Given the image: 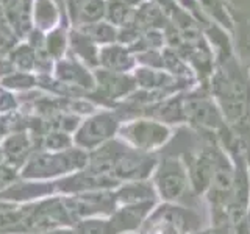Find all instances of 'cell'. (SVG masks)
<instances>
[{"label": "cell", "mask_w": 250, "mask_h": 234, "mask_svg": "<svg viewBox=\"0 0 250 234\" xmlns=\"http://www.w3.org/2000/svg\"><path fill=\"white\" fill-rule=\"evenodd\" d=\"M121 200L128 203V205H139V203H144L148 198H153V191L150 186H146L143 183H135L131 186L124 187L121 191Z\"/></svg>", "instance_id": "obj_8"}, {"label": "cell", "mask_w": 250, "mask_h": 234, "mask_svg": "<svg viewBox=\"0 0 250 234\" xmlns=\"http://www.w3.org/2000/svg\"><path fill=\"white\" fill-rule=\"evenodd\" d=\"M188 184L186 169L178 159H167L163 162L156 175V186L166 200H175L183 194Z\"/></svg>", "instance_id": "obj_3"}, {"label": "cell", "mask_w": 250, "mask_h": 234, "mask_svg": "<svg viewBox=\"0 0 250 234\" xmlns=\"http://www.w3.org/2000/svg\"><path fill=\"white\" fill-rule=\"evenodd\" d=\"M86 33L96 38L97 41H111V39H114V30L105 25V23H92L91 27L86 28Z\"/></svg>", "instance_id": "obj_11"}, {"label": "cell", "mask_w": 250, "mask_h": 234, "mask_svg": "<svg viewBox=\"0 0 250 234\" xmlns=\"http://www.w3.org/2000/svg\"><path fill=\"white\" fill-rule=\"evenodd\" d=\"M124 136H127L131 144L144 148V150H152V148L160 147L169 137L167 127L152 120H139L131 123L124 130Z\"/></svg>", "instance_id": "obj_2"}, {"label": "cell", "mask_w": 250, "mask_h": 234, "mask_svg": "<svg viewBox=\"0 0 250 234\" xmlns=\"http://www.w3.org/2000/svg\"><path fill=\"white\" fill-rule=\"evenodd\" d=\"M108 18L114 23H121V25H125V23L131 22L133 13L128 10V6H125V3L121 2H114L108 10Z\"/></svg>", "instance_id": "obj_10"}, {"label": "cell", "mask_w": 250, "mask_h": 234, "mask_svg": "<svg viewBox=\"0 0 250 234\" xmlns=\"http://www.w3.org/2000/svg\"><path fill=\"white\" fill-rule=\"evenodd\" d=\"M197 226V217L183 208H160L147 223L146 234H185Z\"/></svg>", "instance_id": "obj_1"}, {"label": "cell", "mask_w": 250, "mask_h": 234, "mask_svg": "<svg viewBox=\"0 0 250 234\" xmlns=\"http://www.w3.org/2000/svg\"><path fill=\"white\" fill-rule=\"evenodd\" d=\"M72 8L82 22H94L104 16V3L100 0H74Z\"/></svg>", "instance_id": "obj_7"}, {"label": "cell", "mask_w": 250, "mask_h": 234, "mask_svg": "<svg viewBox=\"0 0 250 234\" xmlns=\"http://www.w3.org/2000/svg\"><path fill=\"white\" fill-rule=\"evenodd\" d=\"M185 114L192 122L200 123L202 127L216 128L221 125V116H219L217 109L213 106V103L207 98L188 100V103L185 106Z\"/></svg>", "instance_id": "obj_4"}, {"label": "cell", "mask_w": 250, "mask_h": 234, "mask_svg": "<svg viewBox=\"0 0 250 234\" xmlns=\"http://www.w3.org/2000/svg\"><path fill=\"white\" fill-rule=\"evenodd\" d=\"M114 128L116 122L111 116H99L84 125L80 139L84 144H97L106 139L108 136H111Z\"/></svg>", "instance_id": "obj_5"}, {"label": "cell", "mask_w": 250, "mask_h": 234, "mask_svg": "<svg viewBox=\"0 0 250 234\" xmlns=\"http://www.w3.org/2000/svg\"><path fill=\"white\" fill-rule=\"evenodd\" d=\"M197 234H211L209 231H202V233H197Z\"/></svg>", "instance_id": "obj_12"}, {"label": "cell", "mask_w": 250, "mask_h": 234, "mask_svg": "<svg viewBox=\"0 0 250 234\" xmlns=\"http://www.w3.org/2000/svg\"><path fill=\"white\" fill-rule=\"evenodd\" d=\"M102 58H104V62L108 67L117 69V70L127 69L131 64L127 52H125L124 49H121V47H109V49H106L104 52Z\"/></svg>", "instance_id": "obj_9"}, {"label": "cell", "mask_w": 250, "mask_h": 234, "mask_svg": "<svg viewBox=\"0 0 250 234\" xmlns=\"http://www.w3.org/2000/svg\"><path fill=\"white\" fill-rule=\"evenodd\" d=\"M148 211H150V203H139V205L130 206L127 209H124L122 213H119L113 220L114 231H124V230H130L138 226L139 220L143 218Z\"/></svg>", "instance_id": "obj_6"}]
</instances>
